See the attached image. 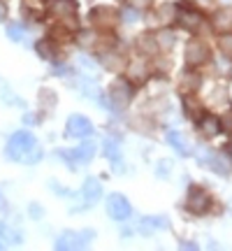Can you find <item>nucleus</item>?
<instances>
[{
	"label": "nucleus",
	"mask_w": 232,
	"mask_h": 251,
	"mask_svg": "<svg viewBox=\"0 0 232 251\" xmlns=\"http://www.w3.org/2000/svg\"><path fill=\"white\" fill-rule=\"evenodd\" d=\"M37 147V140L33 133H28V130H17V133L9 137L7 147H5V153H7V158L12 161H23L30 156V151Z\"/></svg>",
	"instance_id": "obj_1"
},
{
	"label": "nucleus",
	"mask_w": 232,
	"mask_h": 251,
	"mask_svg": "<svg viewBox=\"0 0 232 251\" xmlns=\"http://www.w3.org/2000/svg\"><path fill=\"white\" fill-rule=\"evenodd\" d=\"M209 205H211V196L207 193L205 188L200 186H190V191H188V212L190 214H197L202 216L209 212Z\"/></svg>",
	"instance_id": "obj_2"
},
{
	"label": "nucleus",
	"mask_w": 232,
	"mask_h": 251,
	"mask_svg": "<svg viewBox=\"0 0 232 251\" xmlns=\"http://www.w3.org/2000/svg\"><path fill=\"white\" fill-rule=\"evenodd\" d=\"M46 14L49 17L58 19H70V17H77V9H79V2L77 0H46Z\"/></svg>",
	"instance_id": "obj_3"
},
{
	"label": "nucleus",
	"mask_w": 232,
	"mask_h": 251,
	"mask_svg": "<svg viewBox=\"0 0 232 251\" xmlns=\"http://www.w3.org/2000/svg\"><path fill=\"white\" fill-rule=\"evenodd\" d=\"M130 212H133V207H130V202L125 200V196H121V193H112V196L107 198L109 219H114V221H125V219L130 216Z\"/></svg>",
	"instance_id": "obj_4"
},
{
	"label": "nucleus",
	"mask_w": 232,
	"mask_h": 251,
	"mask_svg": "<svg viewBox=\"0 0 232 251\" xmlns=\"http://www.w3.org/2000/svg\"><path fill=\"white\" fill-rule=\"evenodd\" d=\"M93 133V124L84 114H72L65 124V135L68 137H89Z\"/></svg>",
	"instance_id": "obj_5"
},
{
	"label": "nucleus",
	"mask_w": 232,
	"mask_h": 251,
	"mask_svg": "<svg viewBox=\"0 0 232 251\" xmlns=\"http://www.w3.org/2000/svg\"><path fill=\"white\" fill-rule=\"evenodd\" d=\"M186 61L190 63L193 68H197V65H202V63L209 61V49H207V45L202 40H190V42H188Z\"/></svg>",
	"instance_id": "obj_6"
},
{
	"label": "nucleus",
	"mask_w": 232,
	"mask_h": 251,
	"mask_svg": "<svg viewBox=\"0 0 232 251\" xmlns=\"http://www.w3.org/2000/svg\"><path fill=\"white\" fill-rule=\"evenodd\" d=\"M109 96L114 100V105L118 109H125L130 105V98H133V89H130V84L128 81H114V86L109 91Z\"/></svg>",
	"instance_id": "obj_7"
},
{
	"label": "nucleus",
	"mask_w": 232,
	"mask_h": 251,
	"mask_svg": "<svg viewBox=\"0 0 232 251\" xmlns=\"http://www.w3.org/2000/svg\"><path fill=\"white\" fill-rule=\"evenodd\" d=\"M91 21L98 28H112L116 24V12L109 7H95L91 12Z\"/></svg>",
	"instance_id": "obj_8"
},
{
	"label": "nucleus",
	"mask_w": 232,
	"mask_h": 251,
	"mask_svg": "<svg viewBox=\"0 0 232 251\" xmlns=\"http://www.w3.org/2000/svg\"><path fill=\"white\" fill-rule=\"evenodd\" d=\"M81 196H84V200H86V205H95L100 198H102V184H100L98 179H93V177H89V179L84 181V186H81Z\"/></svg>",
	"instance_id": "obj_9"
},
{
	"label": "nucleus",
	"mask_w": 232,
	"mask_h": 251,
	"mask_svg": "<svg viewBox=\"0 0 232 251\" xmlns=\"http://www.w3.org/2000/svg\"><path fill=\"white\" fill-rule=\"evenodd\" d=\"M205 165H209L216 175H221V177H228L230 175V161H228V156L225 153H209V158H207Z\"/></svg>",
	"instance_id": "obj_10"
},
{
	"label": "nucleus",
	"mask_w": 232,
	"mask_h": 251,
	"mask_svg": "<svg viewBox=\"0 0 232 251\" xmlns=\"http://www.w3.org/2000/svg\"><path fill=\"white\" fill-rule=\"evenodd\" d=\"M63 156H68V158H72V161H77V163H89L91 158L95 156V144L84 142V144H79L77 149H72L70 153H63Z\"/></svg>",
	"instance_id": "obj_11"
},
{
	"label": "nucleus",
	"mask_w": 232,
	"mask_h": 251,
	"mask_svg": "<svg viewBox=\"0 0 232 251\" xmlns=\"http://www.w3.org/2000/svg\"><path fill=\"white\" fill-rule=\"evenodd\" d=\"M81 247V240H79V233L74 230H63L56 240V249H79Z\"/></svg>",
	"instance_id": "obj_12"
},
{
	"label": "nucleus",
	"mask_w": 232,
	"mask_h": 251,
	"mask_svg": "<svg viewBox=\"0 0 232 251\" xmlns=\"http://www.w3.org/2000/svg\"><path fill=\"white\" fill-rule=\"evenodd\" d=\"M179 24L186 28V30H197L200 24H202V17H200L197 12H188V9H184V12H179Z\"/></svg>",
	"instance_id": "obj_13"
},
{
	"label": "nucleus",
	"mask_w": 232,
	"mask_h": 251,
	"mask_svg": "<svg viewBox=\"0 0 232 251\" xmlns=\"http://www.w3.org/2000/svg\"><path fill=\"white\" fill-rule=\"evenodd\" d=\"M142 233H151V230H161V228H167V221H165V216H146L139 221L137 226Z\"/></svg>",
	"instance_id": "obj_14"
},
{
	"label": "nucleus",
	"mask_w": 232,
	"mask_h": 251,
	"mask_svg": "<svg viewBox=\"0 0 232 251\" xmlns=\"http://www.w3.org/2000/svg\"><path fill=\"white\" fill-rule=\"evenodd\" d=\"M221 128H218V119H214L211 114H205V117L200 119V133L205 135V137H214Z\"/></svg>",
	"instance_id": "obj_15"
},
{
	"label": "nucleus",
	"mask_w": 232,
	"mask_h": 251,
	"mask_svg": "<svg viewBox=\"0 0 232 251\" xmlns=\"http://www.w3.org/2000/svg\"><path fill=\"white\" fill-rule=\"evenodd\" d=\"M54 49H56L54 40H49V37H45V40H40V42L35 45L37 56H40V58H45V61H51V58H54Z\"/></svg>",
	"instance_id": "obj_16"
},
{
	"label": "nucleus",
	"mask_w": 232,
	"mask_h": 251,
	"mask_svg": "<svg viewBox=\"0 0 232 251\" xmlns=\"http://www.w3.org/2000/svg\"><path fill=\"white\" fill-rule=\"evenodd\" d=\"M214 26L218 28L221 33H225V30L232 26V9H218L214 14Z\"/></svg>",
	"instance_id": "obj_17"
},
{
	"label": "nucleus",
	"mask_w": 232,
	"mask_h": 251,
	"mask_svg": "<svg viewBox=\"0 0 232 251\" xmlns=\"http://www.w3.org/2000/svg\"><path fill=\"white\" fill-rule=\"evenodd\" d=\"M167 142H170L172 147H174V149L181 153V156H188V153H190V149L186 147V140H184V135L179 133V130H170V133H167Z\"/></svg>",
	"instance_id": "obj_18"
},
{
	"label": "nucleus",
	"mask_w": 232,
	"mask_h": 251,
	"mask_svg": "<svg viewBox=\"0 0 232 251\" xmlns=\"http://www.w3.org/2000/svg\"><path fill=\"white\" fill-rule=\"evenodd\" d=\"M137 49L142 51V54H156L158 51V42H156V37L153 35H142L139 40H137Z\"/></svg>",
	"instance_id": "obj_19"
},
{
	"label": "nucleus",
	"mask_w": 232,
	"mask_h": 251,
	"mask_svg": "<svg viewBox=\"0 0 232 251\" xmlns=\"http://www.w3.org/2000/svg\"><path fill=\"white\" fill-rule=\"evenodd\" d=\"M7 37L12 42H23L26 40V28L21 24H9L7 26Z\"/></svg>",
	"instance_id": "obj_20"
},
{
	"label": "nucleus",
	"mask_w": 232,
	"mask_h": 251,
	"mask_svg": "<svg viewBox=\"0 0 232 251\" xmlns=\"http://www.w3.org/2000/svg\"><path fill=\"white\" fill-rule=\"evenodd\" d=\"M197 86H200V75H197V72H186V75L181 77V89L197 91Z\"/></svg>",
	"instance_id": "obj_21"
},
{
	"label": "nucleus",
	"mask_w": 232,
	"mask_h": 251,
	"mask_svg": "<svg viewBox=\"0 0 232 251\" xmlns=\"http://www.w3.org/2000/svg\"><path fill=\"white\" fill-rule=\"evenodd\" d=\"M100 63H102L107 70H118V68L123 65V58L116 56V54H102L100 56Z\"/></svg>",
	"instance_id": "obj_22"
},
{
	"label": "nucleus",
	"mask_w": 232,
	"mask_h": 251,
	"mask_svg": "<svg viewBox=\"0 0 232 251\" xmlns=\"http://www.w3.org/2000/svg\"><path fill=\"white\" fill-rule=\"evenodd\" d=\"M156 42H158V49H170L174 45V35H170V30H161L158 35H156Z\"/></svg>",
	"instance_id": "obj_23"
},
{
	"label": "nucleus",
	"mask_w": 232,
	"mask_h": 251,
	"mask_svg": "<svg viewBox=\"0 0 232 251\" xmlns=\"http://www.w3.org/2000/svg\"><path fill=\"white\" fill-rule=\"evenodd\" d=\"M40 102H42V107L51 109L56 105V93L54 91H49V89H42L40 91Z\"/></svg>",
	"instance_id": "obj_24"
},
{
	"label": "nucleus",
	"mask_w": 232,
	"mask_h": 251,
	"mask_svg": "<svg viewBox=\"0 0 232 251\" xmlns=\"http://www.w3.org/2000/svg\"><path fill=\"white\" fill-rule=\"evenodd\" d=\"M218 47H221V51H223L225 56H232V33L225 30L223 35L218 37Z\"/></svg>",
	"instance_id": "obj_25"
},
{
	"label": "nucleus",
	"mask_w": 232,
	"mask_h": 251,
	"mask_svg": "<svg viewBox=\"0 0 232 251\" xmlns=\"http://www.w3.org/2000/svg\"><path fill=\"white\" fill-rule=\"evenodd\" d=\"M184 105H186V114L190 119H197L200 114H202V109H200V102H195V100H184Z\"/></svg>",
	"instance_id": "obj_26"
},
{
	"label": "nucleus",
	"mask_w": 232,
	"mask_h": 251,
	"mask_svg": "<svg viewBox=\"0 0 232 251\" xmlns=\"http://www.w3.org/2000/svg\"><path fill=\"white\" fill-rule=\"evenodd\" d=\"M95 37H98V33H93V30H79V37H77V40H79L84 47H91L95 42Z\"/></svg>",
	"instance_id": "obj_27"
},
{
	"label": "nucleus",
	"mask_w": 232,
	"mask_h": 251,
	"mask_svg": "<svg viewBox=\"0 0 232 251\" xmlns=\"http://www.w3.org/2000/svg\"><path fill=\"white\" fill-rule=\"evenodd\" d=\"M121 14H123L121 19H123L125 24H133V21H137V19H139V12H137V7H128V9H123Z\"/></svg>",
	"instance_id": "obj_28"
},
{
	"label": "nucleus",
	"mask_w": 232,
	"mask_h": 251,
	"mask_svg": "<svg viewBox=\"0 0 232 251\" xmlns=\"http://www.w3.org/2000/svg\"><path fill=\"white\" fill-rule=\"evenodd\" d=\"M105 153H107L109 158H116V156H118V144H116L114 140H107V142H105Z\"/></svg>",
	"instance_id": "obj_29"
},
{
	"label": "nucleus",
	"mask_w": 232,
	"mask_h": 251,
	"mask_svg": "<svg viewBox=\"0 0 232 251\" xmlns=\"http://www.w3.org/2000/svg\"><path fill=\"white\" fill-rule=\"evenodd\" d=\"M130 5H133V7H149V5H151V0H130Z\"/></svg>",
	"instance_id": "obj_30"
},
{
	"label": "nucleus",
	"mask_w": 232,
	"mask_h": 251,
	"mask_svg": "<svg viewBox=\"0 0 232 251\" xmlns=\"http://www.w3.org/2000/svg\"><path fill=\"white\" fill-rule=\"evenodd\" d=\"M5 19H7V5H5V2L0 0V24H2Z\"/></svg>",
	"instance_id": "obj_31"
},
{
	"label": "nucleus",
	"mask_w": 232,
	"mask_h": 251,
	"mask_svg": "<svg viewBox=\"0 0 232 251\" xmlns=\"http://www.w3.org/2000/svg\"><path fill=\"white\" fill-rule=\"evenodd\" d=\"M30 214H33V216H42L45 212H42V207H40V205H30Z\"/></svg>",
	"instance_id": "obj_32"
},
{
	"label": "nucleus",
	"mask_w": 232,
	"mask_h": 251,
	"mask_svg": "<svg viewBox=\"0 0 232 251\" xmlns=\"http://www.w3.org/2000/svg\"><path fill=\"white\" fill-rule=\"evenodd\" d=\"M170 168V161H161V168H158V175H165Z\"/></svg>",
	"instance_id": "obj_33"
},
{
	"label": "nucleus",
	"mask_w": 232,
	"mask_h": 251,
	"mask_svg": "<svg viewBox=\"0 0 232 251\" xmlns=\"http://www.w3.org/2000/svg\"><path fill=\"white\" fill-rule=\"evenodd\" d=\"M181 247H184V249H197V247H195V244H193V242H184V244H181Z\"/></svg>",
	"instance_id": "obj_34"
},
{
	"label": "nucleus",
	"mask_w": 232,
	"mask_h": 251,
	"mask_svg": "<svg viewBox=\"0 0 232 251\" xmlns=\"http://www.w3.org/2000/svg\"><path fill=\"white\" fill-rule=\"evenodd\" d=\"M2 209H5V198L0 196V212H2Z\"/></svg>",
	"instance_id": "obj_35"
},
{
	"label": "nucleus",
	"mask_w": 232,
	"mask_h": 251,
	"mask_svg": "<svg viewBox=\"0 0 232 251\" xmlns=\"http://www.w3.org/2000/svg\"><path fill=\"white\" fill-rule=\"evenodd\" d=\"M195 2H209V0H195Z\"/></svg>",
	"instance_id": "obj_36"
},
{
	"label": "nucleus",
	"mask_w": 232,
	"mask_h": 251,
	"mask_svg": "<svg viewBox=\"0 0 232 251\" xmlns=\"http://www.w3.org/2000/svg\"><path fill=\"white\" fill-rule=\"evenodd\" d=\"M0 247H2V242H0Z\"/></svg>",
	"instance_id": "obj_37"
}]
</instances>
